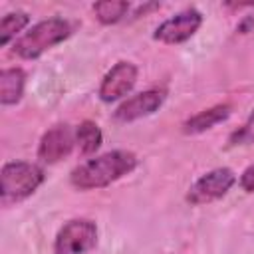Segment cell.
<instances>
[{"mask_svg": "<svg viewBox=\"0 0 254 254\" xmlns=\"http://www.w3.org/2000/svg\"><path fill=\"white\" fill-rule=\"evenodd\" d=\"M97 244V226L87 218L65 222L54 242V254H87Z\"/></svg>", "mask_w": 254, "mask_h": 254, "instance_id": "cell-4", "label": "cell"}, {"mask_svg": "<svg viewBox=\"0 0 254 254\" xmlns=\"http://www.w3.org/2000/svg\"><path fill=\"white\" fill-rule=\"evenodd\" d=\"M240 34H248V32H252L254 30V16H244V20L238 24V28H236Z\"/></svg>", "mask_w": 254, "mask_h": 254, "instance_id": "cell-17", "label": "cell"}, {"mask_svg": "<svg viewBox=\"0 0 254 254\" xmlns=\"http://www.w3.org/2000/svg\"><path fill=\"white\" fill-rule=\"evenodd\" d=\"M228 115H230V105H226V103L208 107V109H204V111L192 115L190 119H187V121L183 123V131H185V133H190V135L202 133V131L214 127L216 123L228 119Z\"/></svg>", "mask_w": 254, "mask_h": 254, "instance_id": "cell-10", "label": "cell"}, {"mask_svg": "<svg viewBox=\"0 0 254 254\" xmlns=\"http://www.w3.org/2000/svg\"><path fill=\"white\" fill-rule=\"evenodd\" d=\"M73 145H75V131L67 123H60L42 135L38 145V157L44 163H58L71 153Z\"/></svg>", "mask_w": 254, "mask_h": 254, "instance_id": "cell-7", "label": "cell"}, {"mask_svg": "<svg viewBox=\"0 0 254 254\" xmlns=\"http://www.w3.org/2000/svg\"><path fill=\"white\" fill-rule=\"evenodd\" d=\"M101 139H103L101 129L93 121H81L75 129V143L79 145V151L83 155L95 153L101 145Z\"/></svg>", "mask_w": 254, "mask_h": 254, "instance_id": "cell-12", "label": "cell"}, {"mask_svg": "<svg viewBox=\"0 0 254 254\" xmlns=\"http://www.w3.org/2000/svg\"><path fill=\"white\" fill-rule=\"evenodd\" d=\"M26 73L20 67H8L0 71V103L14 105L20 101L24 93Z\"/></svg>", "mask_w": 254, "mask_h": 254, "instance_id": "cell-11", "label": "cell"}, {"mask_svg": "<svg viewBox=\"0 0 254 254\" xmlns=\"http://www.w3.org/2000/svg\"><path fill=\"white\" fill-rule=\"evenodd\" d=\"M230 143L234 145H252L254 143V111L246 119V123L230 137Z\"/></svg>", "mask_w": 254, "mask_h": 254, "instance_id": "cell-15", "label": "cell"}, {"mask_svg": "<svg viewBox=\"0 0 254 254\" xmlns=\"http://www.w3.org/2000/svg\"><path fill=\"white\" fill-rule=\"evenodd\" d=\"M234 183H236V175L232 169H228V167L212 169L206 175H202L189 189L187 198L190 204H204V202H210V200L224 196Z\"/></svg>", "mask_w": 254, "mask_h": 254, "instance_id": "cell-5", "label": "cell"}, {"mask_svg": "<svg viewBox=\"0 0 254 254\" xmlns=\"http://www.w3.org/2000/svg\"><path fill=\"white\" fill-rule=\"evenodd\" d=\"M93 12L101 24H115L129 12V2L123 0H103L93 4Z\"/></svg>", "mask_w": 254, "mask_h": 254, "instance_id": "cell-13", "label": "cell"}, {"mask_svg": "<svg viewBox=\"0 0 254 254\" xmlns=\"http://www.w3.org/2000/svg\"><path fill=\"white\" fill-rule=\"evenodd\" d=\"M44 183V171L38 165L26 161L6 163L0 173V192L2 200H22L30 196Z\"/></svg>", "mask_w": 254, "mask_h": 254, "instance_id": "cell-3", "label": "cell"}, {"mask_svg": "<svg viewBox=\"0 0 254 254\" xmlns=\"http://www.w3.org/2000/svg\"><path fill=\"white\" fill-rule=\"evenodd\" d=\"M137 81V65L131 62H117L101 79L99 97L107 103L125 97Z\"/></svg>", "mask_w": 254, "mask_h": 254, "instance_id": "cell-8", "label": "cell"}, {"mask_svg": "<svg viewBox=\"0 0 254 254\" xmlns=\"http://www.w3.org/2000/svg\"><path fill=\"white\" fill-rule=\"evenodd\" d=\"M137 165V157L131 151H109L95 159H89L75 167L69 175V181L79 190L101 189L111 185L113 181L121 179L123 175L131 173Z\"/></svg>", "mask_w": 254, "mask_h": 254, "instance_id": "cell-1", "label": "cell"}, {"mask_svg": "<svg viewBox=\"0 0 254 254\" xmlns=\"http://www.w3.org/2000/svg\"><path fill=\"white\" fill-rule=\"evenodd\" d=\"M240 187L246 192H254V163L242 171V175H240Z\"/></svg>", "mask_w": 254, "mask_h": 254, "instance_id": "cell-16", "label": "cell"}, {"mask_svg": "<svg viewBox=\"0 0 254 254\" xmlns=\"http://www.w3.org/2000/svg\"><path fill=\"white\" fill-rule=\"evenodd\" d=\"M30 22V16L22 10H16V12H10L2 18L0 22V44L6 46L18 32H22L26 28V24Z\"/></svg>", "mask_w": 254, "mask_h": 254, "instance_id": "cell-14", "label": "cell"}, {"mask_svg": "<svg viewBox=\"0 0 254 254\" xmlns=\"http://www.w3.org/2000/svg\"><path fill=\"white\" fill-rule=\"evenodd\" d=\"M200 24H202V14L194 8H187L171 16L163 24H159L157 30L153 32V38L165 44H181L189 40L200 28Z\"/></svg>", "mask_w": 254, "mask_h": 254, "instance_id": "cell-6", "label": "cell"}, {"mask_svg": "<svg viewBox=\"0 0 254 254\" xmlns=\"http://www.w3.org/2000/svg\"><path fill=\"white\" fill-rule=\"evenodd\" d=\"M69 34H71V26L64 18L42 20L14 42V54L26 60H34L42 56L46 50L64 42Z\"/></svg>", "mask_w": 254, "mask_h": 254, "instance_id": "cell-2", "label": "cell"}, {"mask_svg": "<svg viewBox=\"0 0 254 254\" xmlns=\"http://www.w3.org/2000/svg\"><path fill=\"white\" fill-rule=\"evenodd\" d=\"M165 101V91L161 89H147L141 93H135L133 97L125 99L115 109V119L119 121H135L141 117H147L155 113Z\"/></svg>", "mask_w": 254, "mask_h": 254, "instance_id": "cell-9", "label": "cell"}]
</instances>
